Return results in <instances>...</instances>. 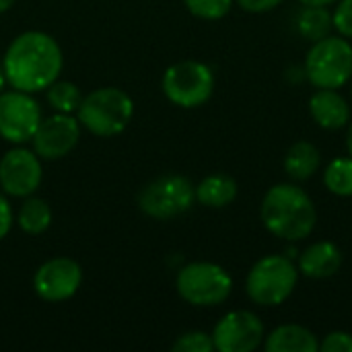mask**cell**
Here are the masks:
<instances>
[{
  "label": "cell",
  "mask_w": 352,
  "mask_h": 352,
  "mask_svg": "<svg viewBox=\"0 0 352 352\" xmlns=\"http://www.w3.org/2000/svg\"><path fill=\"white\" fill-rule=\"evenodd\" d=\"M14 2H16V0H0V14L6 12V10H10V8L14 6Z\"/></svg>",
  "instance_id": "31"
},
{
  "label": "cell",
  "mask_w": 352,
  "mask_h": 352,
  "mask_svg": "<svg viewBox=\"0 0 352 352\" xmlns=\"http://www.w3.org/2000/svg\"><path fill=\"white\" fill-rule=\"evenodd\" d=\"M85 130L99 138H111L122 134L134 116L132 97L118 87H101L87 95L74 113Z\"/></svg>",
  "instance_id": "3"
},
{
  "label": "cell",
  "mask_w": 352,
  "mask_h": 352,
  "mask_svg": "<svg viewBox=\"0 0 352 352\" xmlns=\"http://www.w3.org/2000/svg\"><path fill=\"white\" fill-rule=\"evenodd\" d=\"M297 268L299 274L314 280L330 278L342 268V252L332 241H316L299 254Z\"/></svg>",
  "instance_id": "15"
},
{
  "label": "cell",
  "mask_w": 352,
  "mask_h": 352,
  "mask_svg": "<svg viewBox=\"0 0 352 352\" xmlns=\"http://www.w3.org/2000/svg\"><path fill=\"white\" fill-rule=\"evenodd\" d=\"M237 194H239L237 182L225 173L206 175L196 186V202H200L206 208H225L235 202Z\"/></svg>",
  "instance_id": "18"
},
{
  "label": "cell",
  "mask_w": 352,
  "mask_h": 352,
  "mask_svg": "<svg viewBox=\"0 0 352 352\" xmlns=\"http://www.w3.org/2000/svg\"><path fill=\"white\" fill-rule=\"evenodd\" d=\"M260 217L272 235L289 243H297L314 233L318 223V208L303 188L287 182L272 186L264 194Z\"/></svg>",
  "instance_id": "2"
},
{
  "label": "cell",
  "mask_w": 352,
  "mask_h": 352,
  "mask_svg": "<svg viewBox=\"0 0 352 352\" xmlns=\"http://www.w3.org/2000/svg\"><path fill=\"white\" fill-rule=\"evenodd\" d=\"M196 202V186L184 175H161L148 182L138 194V208L142 214L169 221L188 212Z\"/></svg>",
  "instance_id": "8"
},
{
  "label": "cell",
  "mask_w": 352,
  "mask_h": 352,
  "mask_svg": "<svg viewBox=\"0 0 352 352\" xmlns=\"http://www.w3.org/2000/svg\"><path fill=\"white\" fill-rule=\"evenodd\" d=\"M80 285H82L80 264L64 256L43 262L33 276V289L37 297L47 303H62L74 297Z\"/></svg>",
  "instance_id": "13"
},
{
  "label": "cell",
  "mask_w": 352,
  "mask_h": 352,
  "mask_svg": "<svg viewBox=\"0 0 352 352\" xmlns=\"http://www.w3.org/2000/svg\"><path fill=\"white\" fill-rule=\"evenodd\" d=\"M309 113L324 130H340L351 124L352 111L349 101L338 89H318L309 97Z\"/></svg>",
  "instance_id": "14"
},
{
  "label": "cell",
  "mask_w": 352,
  "mask_h": 352,
  "mask_svg": "<svg viewBox=\"0 0 352 352\" xmlns=\"http://www.w3.org/2000/svg\"><path fill=\"white\" fill-rule=\"evenodd\" d=\"M299 283V268L289 256L270 254L260 258L248 272L245 293L262 307L283 305Z\"/></svg>",
  "instance_id": "4"
},
{
  "label": "cell",
  "mask_w": 352,
  "mask_h": 352,
  "mask_svg": "<svg viewBox=\"0 0 352 352\" xmlns=\"http://www.w3.org/2000/svg\"><path fill=\"white\" fill-rule=\"evenodd\" d=\"M80 122L74 113H56L43 118L31 138L33 151L43 161L64 159L74 151L80 138Z\"/></svg>",
  "instance_id": "12"
},
{
  "label": "cell",
  "mask_w": 352,
  "mask_h": 352,
  "mask_svg": "<svg viewBox=\"0 0 352 352\" xmlns=\"http://www.w3.org/2000/svg\"><path fill=\"white\" fill-rule=\"evenodd\" d=\"M245 12H254V14H262V12H270L276 6H280L285 0H235Z\"/></svg>",
  "instance_id": "27"
},
{
  "label": "cell",
  "mask_w": 352,
  "mask_h": 352,
  "mask_svg": "<svg viewBox=\"0 0 352 352\" xmlns=\"http://www.w3.org/2000/svg\"><path fill=\"white\" fill-rule=\"evenodd\" d=\"M45 97L50 107L56 113H76L80 101H82V93L80 89L70 82V80H60L56 78L47 89H45Z\"/></svg>",
  "instance_id": "21"
},
{
  "label": "cell",
  "mask_w": 352,
  "mask_h": 352,
  "mask_svg": "<svg viewBox=\"0 0 352 352\" xmlns=\"http://www.w3.org/2000/svg\"><path fill=\"white\" fill-rule=\"evenodd\" d=\"M266 330L262 320L248 309H235L225 314L212 330L214 351L252 352L264 344Z\"/></svg>",
  "instance_id": "11"
},
{
  "label": "cell",
  "mask_w": 352,
  "mask_h": 352,
  "mask_svg": "<svg viewBox=\"0 0 352 352\" xmlns=\"http://www.w3.org/2000/svg\"><path fill=\"white\" fill-rule=\"evenodd\" d=\"M332 27L338 35L352 39V0H338L332 10Z\"/></svg>",
  "instance_id": "25"
},
{
  "label": "cell",
  "mask_w": 352,
  "mask_h": 352,
  "mask_svg": "<svg viewBox=\"0 0 352 352\" xmlns=\"http://www.w3.org/2000/svg\"><path fill=\"white\" fill-rule=\"evenodd\" d=\"M305 76L316 89H340L352 80V43L328 35L311 43L305 56Z\"/></svg>",
  "instance_id": "5"
},
{
  "label": "cell",
  "mask_w": 352,
  "mask_h": 352,
  "mask_svg": "<svg viewBox=\"0 0 352 352\" xmlns=\"http://www.w3.org/2000/svg\"><path fill=\"white\" fill-rule=\"evenodd\" d=\"M165 97L184 109L204 105L214 93V72L208 64L198 60H182L171 64L163 74Z\"/></svg>",
  "instance_id": "7"
},
{
  "label": "cell",
  "mask_w": 352,
  "mask_h": 352,
  "mask_svg": "<svg viewBox=\"0 0 352 352\" xmlns=\"http://www.w3.org/2000/svg\"><path fill=\"white\" fill-rule=\"evenodd\" d=\"M12 223H14L12 206H10V202L6 200V196H4V194H0V241L10 233Z\"/></svg>",
  "instance_id": "28"
},
{
  "label": "cell",
  "mask_w": 352,
  "mask_h": 352,
  "mask_svg": "<svg viewBox=\"0 0 352 352\" xmlns=\"http://www.w3.org/2000/svg\"><path fill=\"white\" fill-rule=\"evenodd\" d=\"M16 225L27 235H41L52 225V208L45 200L37 196L23 198V204L16 212Z\"/></svg>",
  "instance_id": "19"
},
{
  "label": "cell",
  "mask_w": 352,
  "mask_h": 352,
  "mask_svg": "<svg viewBox=\"0 0 352 352\" xmlns=\"http://www.w3.org/2000/svg\"><path fill=\"white\" fill-rule=\"evenodd\" d=\"M266 352H318L320 340L318 336L299 324H283L274 328L264 338Z\"/></svg>",
  "instance_id": "16"
},
{
  "label": "cell",
  "mask_w": 352,
  "mask_h": 352,
  "mask_svg": "<svg viewBox=\"0 0 352 352\" xmlns=\"http://www.w3.org/2000/svg\"><path fill=\"white\" fill-rule=\"evenodd\" d=\"M235 0H184L186 8L204 21H219L229 14Z\"/></svg>",
  "instance_id": "23"
},
{
  "label": "cell",
  "mask_w": 352,
  "mask_h": 352,
  "mask_svg": "<svg viewBox=\"0 0 352 352\" xmlns=\"http://www.w3.org/2000/svg\"><path fill=\"white\" fill-rule=\"evenodd\" d=\"M173 352H212L214 351V342H212V334H206L202 330H192L186 332L182 336H177V340L171 346Z\"/></svg>",
  "instance_id": "24"
},
{
  "label": "cell",
  "mask_w": 352,
  "mask_h": 352,
  "mask_svg": "<svg viewBox=\"0 0 352 352\" xmlns=\"http://www.w3.org/2000/svg\"><path fill=\"white\" fill-rule=\"evenodd\" d=\"M285 171L295 182H307L311 179L320 167H322V153L314 142L299 140L289 146L285 155Z\"/></svg>",
  "instance_id": "17"
},
{
  "label": "cell",
  "mask_w": 352,
  "mask_h": 352,
  "mask_svg": "<svg viewBox=\"0 0 352 352\" xmlns=\"http://www.w3.org/2000/svg\"><path fill=\"white\" fill-rule=\"evenodd\" d=\"M320 351L324 352H352V334L344 330H336L330 332L322 342H320Z\"/></svg>",
  "instance_id": "26"
},
{
  "label": "cell",
  "mask_w": 352,
  "mask_h": 352,
  "mask_svg": "<svg viewBox=\"0 0 352 352\" xmlns=\"http://www.w3.org/2000/svg\"><path fill=\"white\" fill-rule=\"evenodd\" d=\"M328 192L340 198H352V157H338L324 169Z\"/></svg>",
  "instance_id": "22"
},
{
  "label": "cell",
  "mask_w": 352,
  "mask_h": 352,
  "mask_svg": "<svg viewBox=\"0 0 352 352\" xmlns=\"http://www.w3.org/2000/svg\"><path fill=\"white\" fill-rule=\"evenodd\" d=\"M6 82L25 93L45 91L64 68L60 43L45 31H25L16 35L2 58Z\"/></svg>",
  "instance_id": "1"
},
{
  "label": "cell",
  "mask_w": 352,
  "mask_h": 352,
  "mask_svg": "<svg viewBox=\"0 0 352 352\" xmlns=\"http://www.w3.org/2000/svg\"><path fill=\"white\" fill-rule=\"evenodd\" d=\"M177 295L194 307L223 305L233 293L231 274L214 262H190L175 278Z\"/></svg>",
  "instance_id": "6"
},
{
  "label": "cell",
  "mask_w": 352,
  "mask_h": 352,
  "mask_svg": "<svg viewBox=\"0 0 352 352\" xmlns=\"http://www.w3.org/2000/svg\"><path fill=\"white\" fill-rule=\"evenodd\" d=\"M346 151H349V157H352V120L349 124V132H346Z\"/></svg>",
  "instance_id": "30"
},
{
  "label": "cell",
  "mask_w": 352,
  "mask_h": 352,
  "mask_svg": "<svg viewBox=\"0 0 352 352\" xmlns=\"http://www.w3.org/2000/svg\"><path fill=\"white\" fill-rule=\"evenodd\" d=\"M6 85H8V82H6V74H4V68H2V62H0V93L4 91Z\"/></svg>",
  "instance_id": "32"
},
{
  "label": "cell",
  "mask_w": 352,
  "mask_h": 352,
  "mask_svg": "<svg viewBox=\"0 0 352 352\" xmlns=\"http://www.w3.org/2000/svg\"><path fill=\"white\" fill-rule=\"evenodd\" d=\"M297 31L309 39L311 43L318 39H324L330 35L332 27V12L328 6H314V4H303V8L297 14Z\"/></svg>",
  "instance_id": "20"
},
{
  "label": "cell",
  "mask_w": 352,
  "mask_h": 352,
  "mask_svg": "<svg viewBox=\"0 0 352 352\" xmlns=\"http://www.w3.org/2000/svg\"><path fill=\"white\" fill-rule=\"evenodd\" d=\"M41 159L35 151H29L23 144H14L0 159V188L6 196H33L41 186Z\"/></svg>",
  "instance_id": "10"
},
{
  "label": "cell",
  "mask_w": 352,
  "mask_h": 352,
  "mask_svg": "<svg viewBox=\"0 0 352 352\" xmlns=\"http://www.w3.org/2000/svg\"><path fill=\"white\" fill-rule=\"evenodd\" d=\"M301 4H314V6H330L336 4L338 0H299Z\"/></svg>",
  "instance_id": "29"
},
{
  "label": "cell",
  "mask_w": 352,
  "mask_h": 352,
  "mask_svg": "<svg viewBox=\"0 0 352 352\" xmlns=\"http://www.w3.org/2000/svg\"><path fill=\"white\" fill-rule=\"evenodd\" d=\"M43 120L39 103L33 93L2 91L0 93V136L10 144L31 142L39 122Z\"/></svg>",
  "instance_id": "9"
}]
</instances>
